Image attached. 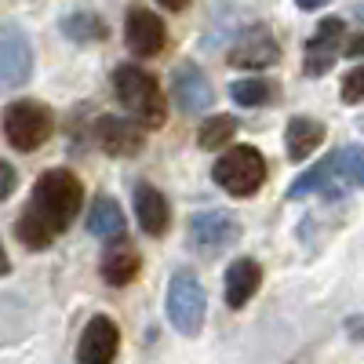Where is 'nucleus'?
Masks as SVG:
<instances>
[{
    "mask_svg": "<svg viewBox=\"0 0 364 364\" xmlns=\"http://www.w3.org/2000/svg\"><path fill=\"white\" fill-rule=\"evenodd\" d=\"M343 99H346L350 106L364 99V66H353V70L346 73V80H343Z\"/></svg>",
    "mask_w": 364,
    "mask_h": 364,
    "instance_id": "nucleus-24",
    "label": "nucleus"
},
{
    "mask_svg": "<svg viewBox=\"0 0 364 364\" xmlns=\"http://www.w3.org/2000/svg\"><path fill=\"white\" fill-rule=\"evenodd\" d=\"M63 33L73 44H99V41H106V22L91 11H73L63 18Z\"/></svg>",
    "mask_w": 364,
    "mask_h": 364,
    "instance_id": "nucleus-19",
    "label": "nucleus"
},
{
    "mask_svg": "<svg viewBox=\"0 0 364 364\" xmlns=\"http://www.w3.org/2000/svg\"><path fill=\"white\" fill-rule=\"evenodd\" d=\"M157 4H164L168 11H182V8L190 4V0H157Z\"/></svg>",
    "mask_w": 364,
    "mask_h": 364,
    "instance_id": "nucleus-27",
    "label": "nucleus"
},
{
    "mask_svg": "<svg viewBox=\"0 0 364 364\" xmlns=\"http://www.w3.org/2000/svg\"><path fill=\"white\" fill-rule=\"evenodd\" d=\"M259 284H262V266L255 259H237L226 269V306L230 310L248 306V299L259 291Z\"/></svg>",
    "mask_w": 364,
    "mask_h": 364,
    "instance_id": "nucleus-15",
    "label": "nucleus"
},
{
    "mask_svg": "<svg viewBox=\"0 0 364 364\" xmlns=\"http://www.w3.org/2000/svg\"><path fill=\"white\" fill-rule=\"evenodd\" d=\"M95 142L109 157H139L142 146H146V135H142V128L135 124V120L106 113V117L95 120Z\"/></svg>",
    "mask_w": 364,
    "mask_h": 364,
    "instance_id": "nucleus-11",
    "label": "nucleus"
},
{
    "mask_svg": "<svg viewBox=\"0 0 364 364\" xmlns=\"http://www.w3.org/2000/svg\"><path fill=\"white\" fill-rule=\"evenodd\" d=\"M139 266H142L139 252L132 245H124V240H113V248L102 255V281L113 288H124L139 277Z\"/></svg>",
    "mask_w": 364,
    "mask_h": 364,
    "instance_id": "nucleus-16",
    "label": "nucleus"
},
{
    "mask_svg": "<svg viewBox=\"0 0 364 364\" xmlns=\"http://www.w3.org/2000/svg\"><path fill=\"white\" fill-rule=\"evenodd\" d=\"M124 41H128L132 55L154 58V55H161L164 44H168V29H164L161 15L146 11V8H132V11L124 15Z\"/></svg>",
    "mask_w": 364,
    "mask_h": 364,
    "instance_id": "nucleus-10",
    "label": "nucleus"
},
{
    "mask_svg": "<svg viewBox=\"0 0 364 364\" xmlns=\"http://www.w3.org/2000/svg\"><path fill=\"white\" fill-rule=\"evenodd\" d=\"M230 99H233L237 106H269L273 99H277V84L259 80V77L237 80V84H230Z\"/></svg>",
    "mask_w": 364,
    "mask_h": 364,
    "instance_id": "nucleus-20",
    "label": "nucleus"
},
{
    "mask_svg": "<svg viewBox=\"0 0 364 364\" xmlns=\"http://www.w3.org/2000/svg\"><path fill=\"white\" fill-rule=\"evenodd\" d=\"M8 269H11V262H8V252H4V245H0V277H8Z\"/></svg>",
    "mask_w": 364,
    "mask_h": 364,
    "instance_id": "nucleus-28",
    "label": "nucleus"
},
{
    "mask_svg": "<svg viewBox=\"0 0 364 364\" xmlns=\"http://www.w3.org/2000/svg\"><path fill=\"white\" fill-rule=\"evenodd\" d=\"M204 310H208L204 284L186 269L175 273L168 284V321L175 324L178 336H197L204 328Z\"/></svg>",
    "mask_w": 364,
    "mask_h": 364,
    "instance_id": "nucleus-5",
    "label": "nucleus"
},
{
    "mask_svg": "<svg viewBox=\"0 0 364 364\" xmlns=\"http://www.w3.org/2000/svg\"><path fill=\"white\" fill-rule=\"evenodd\" d=\"M331 175H336V157H324L321 164H314L306 175H299V178L291 182L288 197H306V193H314V190H324L328 182H331Z\"/></svg>",
    "mask_w": 364,
    "mask_h": 364,
    "instance_id": "nucleus-23",
    "label": "nucleus"
},
{
    "mask_svg": "<svg viewBox=\"0 0 364 364\" xmlns=\"http://www.w3.org/2000/svg\"><path fill=\"white\" fill-rule=\"evenodd\" d=\"M211 178L230 193V197H255L266 182V161L255 146H233L219 154Z\"/></svg>",
    "mask_w": 364,
    "mask_h": 364,
    "instance_id": "nucleus-3",
    "label": "nucleus"
},
{
    "mask_svg": "<svg viewBox=\"0 0 364 364\" xmlns=\"http://www.w3.org/2000/svg\"><path fill=\"white\" fill-rule=\"evenodd\" d=\"M80 204H84V186L73 171H66V168L44 171L37 178L33 193H29V208L22 211V219L15 226L18 240L33 252L48 248L58 233L70 230Z\"/></svg>",
    "mask_w": 364,
    "mask_h": 364,
    "instance_id": "nucleus-1",
    "label": "nucleus"
},
{
    "mask_svg": "<svg viewBox=\"0 0 364 364\" xmlns=\"http://www.w3.org/2000/svg\"><path fill=\"white\" fill-rule=\"evenodd\" d=\"M171 99L182 113H204L211 102H215V87L204 77L200 66L186 63L171 73Z\"/></svg>",
    "mask_w": 364,
    "mask_h": 364,
    "instance_id": "nucleus-12",
    "label": "nucleus"
},
{
    "mask_svg": "<svg viewBox=\"0 0 364 364\" xmlns=\"http://www.w3.org/2000/svg\"><path fill=\"white\" fill-rule=\"evenodd\" d=\"M87 233L102 240H120L124 237V211L113 197H99L87 211Z\"/></svg>",
    "mask_w": 364,
    "mask_h": 364,
    "instance_id": "nucleus-18",
    "label": "nucleus"
},
{
    "mask_svg": "<svg viewBox=\"0 0 364 364\" xmlns=\"http://www.w3.org/2000/svg\"><path fill=\"white\" fill-rule=\"evenodd\" d=\"M120 350V331L109 317H91L77 343V364H113Z\"/></svg>",
    "mask_w": 364,
    "mask_h": 364,
    "instance_id": "nucleus-13",
    "label": "nucleus"
},
{
    "mask_svg": "<svg viewBox=\"0 0 364 364\" xmlns=\"http://www.w3.org/2000/svg\"><path fill=\"white\" fill-rule=\"evenodd\" d=\"M284 142H288V157L291 161H306L314 149H321V142H324V124L314 120V117H291Z\"/></svg>",
    "mask_w": 364,
    "mask_h": 364,
    "instance_id": "nucleus-17",
    "label": "nucleus"
},
{
    "mask_svg": "<svg viewBox=\"0 0 364 364\" xmlns=\"http://www.w3.org/2000/svg\"><path fill=\"white\" fill-rule=\"evenodd\" d=\"M33 73V48L18 26L0 29V91H15Z\"/></svg>",
    "mask_w": 364,
    "mask_h": 364,
    "instance_id": "nucleus-6",
    "label": "nucleus"
},
{
    "mask_svg": "<svg viewBox=\"0 0 364 364\" xmlns=\"http://www.w3.org/2000/svg\"><path fill=\"white\" fill-rule=\"evenodd\" d=\"M331 178H339V186L350 190V186H360L364 182V149L360 146H346L336 154V175Z\"/></svg>",
    "mask_w": 364,
    "mask_h": 364,
    "instance_id": "nucleus-21",
    "label": "nucleus"
},
{
    "mask_svg": "<svg viewBox=\"0 0 364 364\" xmlns=\"http://www.w3.org/2000/svg\"><path fill=\"white\" fill-rule=\"evenodd\" d=\"M15 168L8 164V161H0V200H8L11 193H15Z\"/></svg>",
    "mask_w": 364,
    "mask_h": 364,
    "instance_id": "nucleus-25",
    "label": "nucleus"
},
{
    "mask_svg": "<svg viewBox=\"0 0 364 364\" xmlns=\"http://www.w3.org/2000/svg\"><path fill=\"white\" fill-rule=\"evenodd\" d=\"M55 132V117L44 102H33V99H22V102H11L4 109V139L22 149V154H33L41 149Z\"/></svg>",
    "mask_w": 364,
    "mask_h": 364,
    "instance_id": "nucleus-4",
    "label": "nucleus"
},
{
    "mask_svg": "<svg viewBox=\"0 0 364 364\" xmlns=\"http://www.w3.org/2000/svg\"><path fill=\"white\" fill-rule=\"evenodd\" d=\"M135 219H139V226L149 237H161L168 230V223H171V208H168L164 193L154 190L149 182H139L135 186Z\"/></svg>",
    "mask_w": 364,
    "mask_h": 364,
    "instance_id": "nucleus-14",
    "label": "nucleus"
},
{
    "mask_svg": "<svg viewBox=\"0 0 364 364\" xmlns=\"http://www.w3.org/2000/svg\"><path fill=\"white\" fill-rule=\"evenodd\" d=\"M277 58H281L277 37H273L266 26H252V29H245V33L233 41L226 63L237 66V70H266V66L277 63Z\"/></svg>",
    "mask_w": 364,
    "mask_h": 364,
    "instance_id": "nucleus-7",
    "label": "nucleus"
},
{
    "mask_svg": "<svg viewBox=\"0 0 364 364\" xmlns=\"http://www.w3.org/2000/svg\"><path fill=\"white\" fill-rule=\"evenodd\" d=\"M113 91H117V102L132 113V120L139 128H161L164 124L168 102H164V91H161L154 73H146L139 66H120L113 73Z\"/></svg>",
    "mask_w": 364,
    "mask_h": 364,
    "instance_id": "nucleus-2",
    "label": "nucleus"
},
{
    "mask_svg": "<svg viewBox=\"0 0 364 364\" xmlns=\"http://www.w3.org/2000/svg\"><path fill=\"white\" fill-rule=\"evenodd\" d=\"M240 226L226 215V211H200L190 219V245L200 255H219L230 245H237Z\"/></svg>",
    "mask_w": 364,
    "mask_h": 364,
    "instance_id": "nucleus-8",
    "label": "nucleus"
},
{
    "mask_svg": "<svg viewBox=\"0 0 364 364\" xmlns=\"http://www.w3.org/2000/svg\"><path fill=\"white\" fill-rule=\"evenodd\" d=\"M343 37H346V22L343 18H324L317 26V33L306 41V48H302V73L306 77H324L331 66H336Z\"/></svg>",
    "mask_w": 364,
    "mask_h": 364,
    "instance_id": "nucleus-9",
    "label": "nucleus"
},
{
    "mask_svg": "<svg viewBox=\"0 0 364 364\" xmlns=\"http://www.w3.org/2000/svg\"><path fill=\"white\" fill-rule=\"evenodd\" d=\"M295 4H299L302 11H317L321 4H328V0H295Z\"/></svg>",
    "mask_w": 364,
    "mask_h": 364,
    "instance_id": "nucleus-26",
    "label": "nucleus"
},
{
    "mask_svg": "<svg viewBox=\"0 0 364 364\" xmlns=\"http://www.w3.org/2000/svg\"><path fill=\"white\" fill-rule=\"evenodd\" d=\"M233 135H237V120L230 113H219V117H211V120L200 124L197 142H200V149H211V154H215V149H223Z\"/></svg>",
    "mask_w": 364,
    "mask_h": 364,
    "instance_id": "nucleus-22",
    "label": "nucleus"
}]
</instances>
